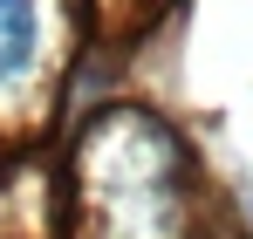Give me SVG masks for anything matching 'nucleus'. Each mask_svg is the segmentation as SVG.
<instances>
[{"label": "nucleus", "mask_w": 253, "mask_h": 239, "mask_svg": "<svg viewBox=\"0 0 253 239\" xmlns=\"http://www.w3.org/2000/svg\"><path fill=\"white\" fill-rule=\"evenodd\" d=\"M35 55V7L28 0H0V82L21 76Z\"/></svg>", "instance_id": "f257e3e1"}]
</instances>
